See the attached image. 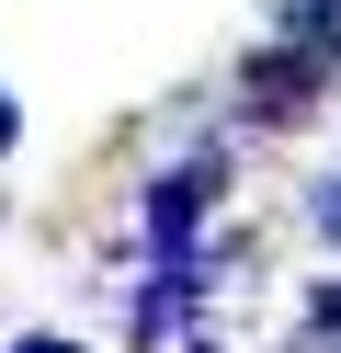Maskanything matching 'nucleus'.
<instances>
[{
  "mask_svg": "<svg viewBox=\"0 0 341 353\" xmlns=\"http://www.w3.org/2000/svg\"><path fill=\"white\" fill-rule=\"evenodd\" d=\"M216 194H227V148H194V160L148 171V194H136V251H148V262H194Z\"/></svg>",
  "mask_w": 341,
  "mask_h": 353,
  "instance_id": "1",
  "label": "nucleus"
},
{
  "mask_svg": "<svg viewBox=\"0 0 341 353\" xmlns=\"http://www.w3.org/2000/svg\"><path fill=\"white\" fill-rule=\"evenodd\" d=\"M296 353H341V274L318 285V307H307V330H296Z\"/></svg>",
  "mask_w": 341,
  "mask_h": 353,
  "instance_id": "2",
  "label": "nucleus"
},
{
  "mask_svg": "<svg viewBox=\"0 0 341 353\" xmlns=\"http://www.w3.org/2000/svg\"><path fill=\"white\" fill-rule=\"evenodd\" d=\"M12 148H23V92L0 80V160H12Z\"/></svg>",
  "mask_w": 341,
  "mask_h": 353,
  "instance_id": "3",
  "label": "nucleus"
},
{
  "mask_svg": "<svg viewBox=\"0 0 341 353\" xmlns=\"http://www.w3.org/2000/svg\"><path fill=\"white\" fill-rule=\"evenodd\" d=\"M0 353H91V342H68V330H23V342H0Z\"/></svg>",
  "mask_w": 341,
  "mask_h": 353,
  "instance_id": "4",
  "label": "nucleus"
}]
</instances>
